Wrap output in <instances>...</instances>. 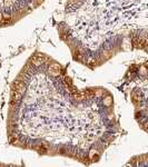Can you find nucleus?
Listing matches in <instances>:
<instances>
[{"mask_svg": "<svg viewBox=\"0 0 148 167\" xmlns=\"http://www.w3.org/2000/svg\"><path fill=\"white\" fill-rule=\"evenodd\" d=\"M11 99H12V101L17 103V101H19L21 99V94H20V92H18V91H16V90H12L11 91Z\"/></svg>", "mask_w": 148, "mask_h": 167, "instance_id": "39448f33", "label": "nucleus"}, {"mask_svg": "<svg viewBox=\"0 0 148 167\" xmlns=\"http://www.w3.org/2000/svg\"><path fill=\"white\" fill-rule=\"evenodd\" d=\"M9 142H10L11 144H17L18 143V137L17 136H10V138H9Z\"/></svg>", "mask_w": 148, "mask_h": 167, "instance_id": "1a4fd4ad", "label": "nucleus"}, {"mask_svg": "<svg viewBox=\"0 0 148 167\" xmlns=\"http://www.w3.org/2000/svg\"><path fill=\"white\" fill-rule=\"evenodd\" d=\"M70 1H71V2H73V1H75V0H70Z\"/></svg>", "mask_w": 148, "mask_h": 167, "instance_id": "f8f14e48", "label": "nucleus"}, {"mask_svg": "<svg viewBox=\"0 0 148 167\" xmlns=\"http://www.w3.org/2000/svg\"><path fill=\"white\" fill-rule=\"evenodd\" d=\"M72 96H73V98H75L76 100H82V99H85L86 98V96L84 94V91H79V90H73L72 92Z\"/></svg>", "mask_w": 148, "mask_h": 167, "instance_id": "20e7f679", "label": "nucleus"}, {"mask_svg": "<svg viewBox=\"0 0 148 167\" xmlns=\"http://www.w3.org/2000/svg\"><path fill=\"white\" fill-rule=\"evenodd\" d=\"M146 46H147V39H146V38H138V39H137V45H136V47L146 48Z\"/></svg>", "mask_w": 148, "mask_h": 167, "instance_id": "423d86ee", "label": "nucleus"}, {"mask_svg": "<svg viewBox=\"0 0 148 167\" xmlns=\"http://www.w3.org/2000/svg\"><path fill=\"white\" fill-rule=\"evenodd\" d=\"M64 82L66 84V86H67L68 88L72 87V80H71V78H70V77H68V76L65 77V78H64Z\"/></svg>", "mask_w": 148, "mask_h": 167, "instance_id": "0eeeda50", "label": "nucleus"}, {"mask_svg": "<svg viewBox=\"0 0 148 167\" xmlns=\"http://www.w3.org/2000/svg\"><path fill=\"white\" fill-rule=\"evenodd\" d=\"M45 60H46V57H45L44 55L36 54V55H34V56H32V57L30 58V62H31V65H34V66L38 67V66H40L41 64L45 62Z\"/></svg>", "mask_w": 148, "mask_h": 167, "instance_id": "f257e3e1", "label": "nucleus"}, {"mask_svg": "<svg viewBox=\"0 0 148 167\" xmlns=\"http://www.w3.org/2000/svg\"><path fill=\"white\" fill-rule=\"evenodd\" d=\"M107 105H109L110 104V97H107V99H106V101H105Z\"/></svg>", "mask_w": 148, "mask_h": 167, "instance_id": "9b49d317", "label": "nucleus"}, {"mask_svg": "<svg viewBox=\"0 0 148 167\" xmlns=\"http://www.w3.org/2000/svg\"><path fill=\"white\" fill-rule=\"evenodd\" d=\"M12 90H16L18 92H20V94H22L25 91V84L21 80H16L12 84Z\"/></svg>", "mask_w": 148, "mask_h": 167, "instance_id": "7ed1b4c3", "label": "nucleus"}, {"mask_svg": "<svg viewBox=\"0 0 148 167\" xmlns=\"http://www.w3.org/2000/svg\"><path fill=\"white\" fill-rule=\"evenodd\" d=\"M60 72H61V67H60L58 64L50 65V67H49V74H50L51 76L57 77V76L60 75Z\"/></svg>", "mask_w": 148, "mask_h": 167, "instance_id": "f03ea898", "label": "nucleus"}, {"mask_svg": "<svg viewBox=\"0 0 148 167\" xmlns=\"http://www.w3.org/2000/svg\"><path fill=\"white\" fill-rule=\"evenodd\" d=\"M37 149L39 150V153H47V149H46L45 147H43V146H40V147H37Z\"/></svg>", "mask_w": 148, "mask_h": 167, "instance_id": "9d476101", "label": "nucleus"}, {"mask_svg": "<svg viewBox=\"0 0 148 167\" xmlns=\"http://www.w3.org/2000/svg\"><path fill=\"white\" fill-rule=\"evenodd\" d=\"M84 94H85V96H86V98H88V97L95 96V91L91 90V89H86V90L84 91Z\"/></svg>", "mask_w": 148, "mask_h": 167, "instance_id": "6e6552de", "label": "nucleus"}]
</instances>
